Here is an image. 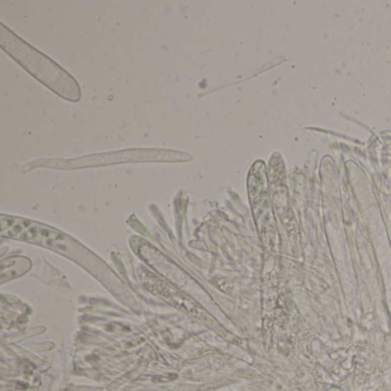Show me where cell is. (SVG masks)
I'll return each mask as SVG.
<instances>
[{
  "label": "cell",
  "instance_id": "7a4b0ae2",
  "mask_svg": "<svg viewBox=\"0 0 391 391\" xmlns=\"http://www.w3.org/2000/svg\"><path fill=\"white\" fill-rule=\"evenodd\" d=\"M0 44L2 48L28 73L63 99L78 101L81 98L78 84L68 73L8 30L4 24L0 25Z\"/></svg>",
  "mask_w": 391,
  "mask_h": 391
},
{
  "label": "cell",
  "instance_id": "3957f363",
  "mask_svg": "<svg viewBox=\"0 0 391 391\" xmlns=\"http://www.w3.org/2000/svg\"><path fill=\"white\" fill-rule=\"evenodd\" d=\"M140 279L146 289L149 290L150 293H153L154 295L162 298L163 301L169 303L172 306H176L177 309L182 310L184 312L191 314L194 318L203 321L205 325H208L209 327H211L212 329L217 330L218 334H220L222 338H225L226 340H229L233 343H240V341L235 338V336L230 334L229 331L225 330L221 326L218 325L216 319L211 317L203 308H201L195 301H193L192 298L185 295L184 293L174 287V286L167 284L161 276L154 274V273L149 271L142 270L140 272Z\"/></svg>",
  "mask_w": 391,
  "mask_h": 391
},
{
  "label": "cell",
  "instance_id": "6da1fadb",
  "mask_svg": "<svg viewBox=\"0 0 391 391\" xmlns=\"http://www.w3.org/2000/svg\"><path fill=\"white\" fill-rule=\"evenodd\" d=\"M2 235L38 245L59 252L81 265L95 276H104L108 267L81 243L53 227L24 218L2 216Z\"/></svg>",
  "mask_w": 391,
  "mask_h": 391
},
{
  "label": "cell",
  "instance_id": "277c9868",
  "mask_svg": "<svg viewBox=\"0 0 391 391\" xmlns=\"http://www.w3.org/2000/svg\"><path fill=\"white\" fill-rule=\"evenodd\" d=\"M248 189L251 207L257 221L260 237H264L266 233L268 222L271 221V207L268 202V192L266 176H265L264 164L257 162L251 167L249 178H248Z\"/></svg>",
  "mask_w": 391,
  "mask_h": 391
},
{
  "label": "cell",
  "instance_id": "5b68a950",
  "mask_svg": "<svg viewBox=\"0 0 391 391\" xmlns=\"http://www.w3.org/2000/svg\"><path fill=\"white\" fill-rule=\"evenodd\" d=\"M31 267V262L25 257H12L4 259L2 262V277L3 283L7 279H14L16 276L24 274Z\"/></svg>",
  "mask_w": 391,
  "mask_h": 391
}]
</instances>
